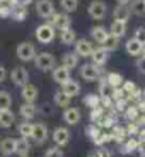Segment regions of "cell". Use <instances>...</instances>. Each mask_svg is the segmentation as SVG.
Returning <instances> with one entry per match:
<instances>
[{
	"instance_id": "obj_38",
	"label": "cell",
	"mask_w": 145,
	"mask_h": 157,
	"mask_svg": "<svg viewBox=\"0 0 145 157\" xmlns=\"http://www.w3.org/2000/svg\"><path fill=\"white\" fill-rule=\"evenodd\" d=\"M122 84H124V86L121 87V89L124 90V93H128V94H131V93L137 89V84L134 82H131V80H127V82H124Z\"/></svg>"
},
{
	"instance_id": "obj_52",
	"label": "cell",
	"mask_w": 145,
	"mask_h": 157,
	"mask_svg": "<svg viewBox=\"0 0 145 157\" xmlns=\"http://www.w3.org/2000/svg\"><path fill=\"white\" fill-rule=\"evenodd\" d=\"M141 56H142V57H145V44L142 46V53H141Z\"/></svg>"
},
{
	"instance_id": "obj_51",
	"label": "cell",
	"mask_w": 145,
	"mask_h": 157,
	"mask_svg": "<svg viewBox=\"0 0 145 157\" xmlns=\"http://www.w3.org/2000/svg\"><path fill=\"white\" fill-rule=\"evenodd\" d=\"M140 141H145V128L141 132V140H140Z\"/></svg>"
},
{
	"instance_id": "obj_21",
	"label": "cell",
	"mask_w": 145,
	"mask_h": 157,
	"mask_svg": "<svg viewBox=\"0 0 145 157\" xmlns=\"http://www.w3.org/2000/svg\"><path fill=\"white\" fill-rule=\"evenodd\" d=\"M61 66L66 67L67 70H71V69H74L77 66V63H78V56L75 53H66L63 54L61 57Z\"/></svg>"
},
{
	"instance_id": "obj_42",
	"label": "cell",
	"mask_w": 145,
	"mask_h": 157,
	"mask_svg": "<svg viewBox=\"0 0 145 157\" xmlns=\"http://www.w3.org/2000/svg\"><path fill=\"white\" fill-rule=\"evenodd\" d=\"M125 134H127V132H125L122 127H115V128H114V134H112V136L115 137L117 140L121 141V140H124Z\"/></svg>"
},
{
	"instance_id": "obj_11",
	"label": "cell",
	"mask_w": 145,
	"mask_h": 157,
	"mask_svg": "<svg viewBox=\"0 0 145 157\" xmlns=\"http://www.w3.org/2000/svg\"><path fill=\"white\" fill-rule=\"evenodd\" d=\"M38 96V90L37 87L31 84V83H27L26 86L21 87V97L24 99L26 103H34L36 99Z\"/></svg>"
},
{
	"instance_id": "obj_55",
	"label": "cell",
	"mask_w": 145,
	"mask_h": 157,
	"mask_svg": "<svg viewBox=\"0 0 145 157\" xmlns=\"http://www.w3.org/2000/svg\"><path fill=\"white\" fill-rule=\"evenodd\" d=\"M142 157H145V156H142Z\"/></svg>"
},
{
	"instance_id": "obj_13",
	"label": "cell",
	"mask_w": 145,
	"mask_h": 157,
	"mask_svg": "<svg viewBox=\"0 0 145 157\" xmlns=\"http://www.w3.org/2000/svg\"><path fill=\"white\" fill-rule=\"evenodd\" d=\"M91 59H92V64H94V66H97V67L104 66L105 62L108 60V52L105 49H103L101 46L96 47L91 53Z\"/></svg>"
},
{
	"instance_id": "obj_22",
	"label": "cell",
	"mask_w": 145,
	"mask_h": 157,
	"mask_svg": "<svg viewBox=\"0 0 145 157\" xmlns=\"http://www.w3.org/2000/svg\"><path fill=\"white\" fill-rule=\"evenodd\" d=\"M14 123V114L10 109L7 110H0V126L4 128L10 127Z\"/></svg>"
},
{
	"instance_id": "obj_26",
	"label": "cell",
	"mask_w": 145,
	"mask_h": 157,
	"mask_svg": "<svg viewBox=\"0 0 145 157\" xmlns=\"http://www.w3.org/2000/svg\"><path fill=\"white\" fill-rule=\"evenodd\" d=\"M105 80H107V83L112 89H118V87L124 83V78H122V76H121L120 73H108Z\"/></svg>"
},
{
	"instance_id": "obj_28",
	"label": "cell",
	"mask_w": 145,
	"mask_h": 157,
	"mask_svg": "<svg viewBox=\"0 0 145 157\" xmlns=\"http://www.w3.org/2000/svg\"><path fill=\"white\" fill-rule=\"evenodd\" d=\"M131 13L137 14V16H142L145 14V0H132L131 6H129Z\"/></svg>"
},
{
	"instance_id": "obj_37",
	"label": "cell",
	"mask_w": 145,
	"mask_h": 157,
	"mask_svg": "<svg viewBox=\"0 0 145 157\" xmlns=\"http://www.w3.org/2000/svg\"><path fill=\"white\" fill-rule=\"evenodd\" d=\"M138 144H140V141L138 140H135V139H129L124 146V151L125 153H131V151H134V150L138 149Z\"/></svg>"
},
{
	"instance_id": "obj_29",
	"label": "cell",
	"mask_w": 145,
	"mask_h": 157,
	"mask_svg": "<svg viewBox=\"0 0 145 157\" xmlns=\"http://www.w3.org/2000/svg\"><path fill=\"white\" fill-rule=\"evenodd\" d=\"M118 44H120V39H117V37H114V36H111V34H110V36L107 37V40L101 44V47H103V49H105L107 52H114V50H117Z\"/></svg>"
},
{
	"instance_id": "obj_20",
	"label": "cell",
	"mask_w": 145,
	"mask_h": 157,
	"mask_svg": "<svg viewBox=\"0 0 145 157\" xmlns=\"http://www.w3.org/2000/svg\"><path fill=\"white\" fill-rule=\"evenodd\" d=\"M108 36H110V33H108L107 29L103 27V26H94L91 29V37L94 39L97 43H100V44H103L104 41L107 40Z\"/></svg>"
},
{
	"instance_id": "obj_50",
	"label": "cell",
	"mask_w": 145,
	"mask_h": 157,
	"mask_svg": "<svg viewBox=\"0 0 145 157\" xmlns=\"http://www.w3.org/2000/svg\"><path fill=\"white\" fill-rule=\"evenodd\" d=\"M118 2V4H128L131 0H117Z\"/></svg>"
},
{
	"instance_id": "obj_40",
	"label": "cell",
	"mask_w": 145,
	"mask_h": 157,
	"mask_svg": "<svg viewBox=\"0 0 145 157\" xmlns=\"http://www.w3.org/2000/svg\"><path fill=\"white\" fill-rule=\"evenodd\" d=\"M40 112H42L43 116H51L53 112H54V109H53V106H51L50 103H44L42 106V109H40Z\"/></svg>"
},
{
	"instance_id": "obj_44",
	"label": "cell",
	"mask_w": 145,
	"mask_h": 157,
	"mask_svg": "<svg viewBox=\"0 0 145 157\" xmlns=\"http://www.w3.org/2000/svg\"><path fill=\"white\" fill-rule=\"evenodd\" d=\"M127 132H128L129 134H137V133L140 132V126H138L137 123H129L128 128H127Z\"/></svg>"
},
{
	"instance_id": "obj_15",
	"label": "cell",
	"mask_w": 145,
	"mask_h": 157,
	"mask_svg": "<svg viewBox=\"0 0 145 157\" xmlns=\"http://www.w3.org/2000/svg\"><path fill=\"white\" fill-rule=\"evenodd\" d=\"M61 91L67 97H73V96H77L80 93V83L70 78L68 82H66L64 84H61Z\"/></svg>"
},
{
	"instance_id": "obj_39",
	"label": "cell",
	"mask_w": 145,
	"mask_h": 157,
	"mask_svg": "<svg viewBox=\"0 0 145 157\" xmlns=\"http://www.w3.org/2000/svg\"><path fill=\"white\" fill-rule=\"evenodd\" d=\"M134 39L138 40L140 43H142V44H145V27H138V29L135 30Z\"/></svg>"
},
{
	"instance_id": "obj_23",
	"label": "cell",
	"mask_w": 145,
	"mask_h": 157,
	"mask_svg": "<svg viewBox=\"0 0 145 157\" xmlns=\"http://www.w3.org/2000/svg\"><path fill=\"white\" fill-rule=\"evenodd\" d=\"M125 32H127V26H125V23L115 21V20L111 23V29H110V34H111V36L120 39L125 34Z\"/></svg>"
},
{
	"instance_id": "obj_2",
	"label": "cell",
	"mask_w": 145,
	"mask_h": 157,
	"mask_svg": "<svg viewBox=\"0 0 145 157\" xmlns=\"http://www.w3.org/2000/svg\"><path fill=\"white\" fill-rule=\"evenodd\" d=\"M56 36V30L53 29V26L49 25V23H44V25H40L36 29V37L40 43H44V44H49L51 43Z\"/></svg>"
},
{
	"instance_id": "obj_27",
	"label": "cell",
	"mask_w": 145,
	"mask_h": 157,
	"mask_svg": "<svg viewBox=\"0 0 145 157\" xmlns=\"http://www.w3.org/2000/svg\"><path fill=\"white\" fill-rule=\"evenodd\" d=\"M30 150V143L27 141V139H17L16 140V153L20 154L21 156H27V153H29Z\"/></svg>"
},
{
	"instance_id": "obj_6",
	"label": "cell",
	"mask_w": 145,
	"mask_h": 157,
	"mask_svg": "<svg viewBox=\"0 0 145 157\" xmlns=\"http://www.w3.org/2000/svg\"><path fill=\"white\" fill-rule=\"evenodd\" d=\"M80 75L87 82H94L101 76V70L97 66H94L92 63H85L80 69Z\"/></svg>"
},
{
	"instance_id": "obj_30",
	"label": "cell",
	"mask_w": 145,
	"mask_h": 157,
	"mask_svg": "<svg viewBox=\"0 0 145 157\" xmlns=\"http://www.w3.org/2000/svg\"><path fill=\"white\" fill-rule=\"evenodd\" d=\"M12 106V96L6 90H0V110H7Z\"/></svg>"
},
{
	"instance_id": "obj_41",
	"label": "cell",
	"mask_w": 145,
	"mask_h": 157,
	"mask_svg": "<svg viewBox=\"0 0 145 157\" xmlns=\"http://www.w3.org/2000/svg\"><path fill=\"white\" fill-rule=\"evenodd\" d=\"M46 157H63V151L58 147H51L47 150Z\"/></svg>"
},
{
	"instance_id": "obj_10",
	"label": "cell",
	"mask_w": 145,
	"mask_h": 157,
	"mask_svg": "<svg viewBox=\"0 0 145 157\" xmlns=\"http://www.w3.org/2000/svg\"><path fill=\"white\" fill-rule=\"evenodd\" d=\"M31 139H33L37 144L44 143L47 139V127L43 123H36L33 124V130H31Z\"/></svg>"
},
{
	"instance_id": "obj_32",
	"label": "cell",
	"mask_w": 145,
	"mask_h": 157,
	"mask_svg": "<svg viewBox=\"0 0 145 157\" xmlns=\"http://www.w3.org/2000/svg\"><path fill=\"white\" fill-rule=\"evenodd\" d=\"M12 16L14 20L17 21H23L26 19V16H27V9L24 7V4H20V6H17L14 10H13Z\"/></svg>"
},
{
	"instance_id": "obj_48",
	"label": "cell",
	"mask_w": 145,
	"mask_h": 157,
	"mask_svg": "<svg viewBox=\"0 0 145 157\" xmlns=\"http://www.w3.org/2000/svg\"><path fill=\"white\" fill-rule=\"evenodd\" d=\"M137 124H138V126H144V124H145V114H144V116H141V117H138V119H137Z\"/></svg>"
},
{
	"instance_id": "obj_47",
	"label": "cell",
	"mask_w": 145,
	"mask_h": 157,
	"mask_svg": "<svg viewBox=\"0 0 145 157\" xmlns=\"http://www.w3.org/2000/svg\"><path fill=\"white\" fill-rule=\"evenodd\" d=\"M137 109H138V112H142V113H145V100H140L138 101V106H137Z\"/></svg>"
},
{
	"instance_id": "obj_5",
	"label": "cell",
	"mask_w": 145,
	"mask_h": 157,
	"mask_svg": "<svg viewBox=\"0 0 145 157\" xmlns=\"http://www.w3.org/2000/svg\"><path fill=\"white\" fill-rule=\"evenodd\" d=\"M88 14L96 20L104 19L107 14V3L103 0H92L88 6Z\"/></svg>"
},
{
	"instance_id": "obj_7",
	"label": "cell",
	"mask_w": 145,
	"mask_h": 157,
	"mask_svg": "<svg viewBox=\"0 0 145 157\" xmlns=\"http://www.w3.org/2000/svg\"><path fill=\"white\" fill-rule=\"evenodd\" d=\"M10 77H12L13 83H14L16 86L23 87L29 83V71L21 66L14 67L12 70V73H10Z\"/></svg>"
},
{
	"instance_id": "obj_53",
	"label": "cell",
	"mask_w": 145,
	"mask_h": 157,
	"mask_svg": "<svg viewBox=\"0 0 145 157\" xmlns=\"http://www.w3.org/2000/svg\"><path fill=\"white\" fill-rule=\"evenodd\" d=\"M141 97H142V100H145V89L142 90V96H141Z\"/></svg>"
},
{
	"instance_id": "obj_34",
	"label": "cell",
	"mask_w": 145,
	"mask_h": 157,
	"mask_svg": "<svg viewBox=\"0 0 145 157\" xmlns=\"http://www.w3.org/2000/svg\"><path fill=\"white\" fill-rule=\"evenodd\" d=\"M31 130H33V124H30L29 121H24L19 126V133L21 134L23 139H29L31 136Z\"/></svg>"
},
{
	"instance_id": "obj_54",
	"label": "cell",
	"mask_w": 145,
	"mask_h": 157,
	"mask_svg": "<svg viewBox=\"0 0 145 157\" xmlns=\"http://www.w3.org/2000/svg\"><path fill=\"white\" fill-rule=\"evenodd\" d=\"M21 157H27V156H21Z\"/></svg>"
},
{
	"instance_id": "obj_8",
	"label": "cell",
	"mask_w": 145,
	"mask_h": 157,
	"mask_svg": "<svg viewBox=\"0 0 145 157\" xmlns=\"http://www.w3.org/2000/svg\"><path fill=\"white\" fill-rule=\"evenodd\" d=\"M36 12L40 17L43 19H47L49 20L50 17L54 14V4L51 0H38L36 3Z\"/></svg>"
},
{
	"instance_id": "obj_4",
	"label": "cell",
	"mask_w": 145,
	"mask_h": 157,
	"mask_svg": "<svg viewBox=\"0 0 145 157\" xmlns=\"http://www.w3.org/2000/svg\"><path fill=\"white\" fill-rule=\"evenodd\" d=\"M50 23L49 25L53 26V29H58L60 32L66 29H70V25H71V19L67 13H56L49 19Z\"/></svg>"
},
{
	"instance_id": "obj_19",
	"label": "cell",
	"mask_w": 145,
	"mask_h": 157,
	"mask_svg": "<svg viewBox=\"0 0 145 157\" xmlns=\"http://www.w3.org/2000/svg\"><path fill=\"white\" fill-rule=\"evenodd\" d=\"M63 119H64V121L68 124H77L80 121V119H81V114H80L78 109L70 107V109H66V110H64Z\"/></svg>"
},
{
	"instance_id": "obj_9",
	"label": "cell",
	"mask_w": 145,
	"mask_h": 157,
	"mask_svg": "<svg viewBox=\"0 0 145 157\" xmlns=\"http://www.w3.org/2000/svg\"><path fill=\"white\" fill-rule=\"evenodd\" d=\"M74 44H75L74 53L77 54V56H81V57H88V56H91L92 50H94L92 44L88 40H85V39H78V40H75Z\"/></svg>"
},
{
	"instance_id": "obj_49",
	"label": "cell",
	"mask_w": 145,
	"mask_h": 157,
	"mask_svg": "<svg viewBox=\"0 0 145 157\" xmlns=\"http://www.w3.org/2000/svg\"><path fill=\"white\" fill-rule=\"evenodd\" d=\"M90 157H104V156H103V153H101V151H94V153L90 154Z\"/></svg>"
},
{
	"instance_id": "obj_35",
	"label": "cell",
	"mask_w": 145,
	"mask_h": 157,
	"mask_svg": "<svg viewBox=\"0 0 145 157\" xmlns=\"http://www.w3.org/2000/svg\"><path fill=\"white\" fill-rule=\"evenodd\" d=\"M125 117L128 120H131V121L137 120L140 117V112H138L137 106H129V107L125 109Z\"/></svg>"
},
{
	"instance_id": "obj_43",
	"label": "cell",
	"mask_w": 145,
	"mask_h": 157,
	"mask_svg": "<svg viewBox=\"0 0 145 157\" xmlns=\"http://www.w3.org/2000/svg\"><path fill=\"white\" fill-rule=\"evenodd\" d=\"M137 69L140 73H142V75H145V57H140L137 60Z\"/></svg>"
},
{
	"instance_id": "obj_1",
	"label": "cell",
	"mask_w": 145,
	"mask_h": 157,
	"mask_svg": "<svg viewBox=\"0 0 145 157\" xmlns=\"http://www.w3.org/2000/svg\"><path fill=\"white\" fill-rule=\"evenodd\" d=\"M34 64H36L37 69H40V70H43V71L53 70L54 66H56V57L50 53L36 54V57H34Z\"/></svg>"
},
{
	"instance_id": "obj_12",
	"label": "cell",
	"mask_w": 145,
	"mask_h": 157,
	"mask_svg": "<svg viewBox=\"0 0 145 157\" xmlns=\"http://www.w3.org/2000/svg\"><path fill=\"white\" fill-rule=\"evenodd\" d=\"M129 16H131V10L127 4H118L115 9H114V20L115 21H121V23H125L129 20Z\"/></svg>"
},
{
	"instance_id": "obj_46",
	"label": "cell",
	"mask_w": 145,
	"mask_h": 157,
	"mask_svg": "<svg viewBox=\"0 0 145 157\" xmlns=\"http://www.w3.org/2000/svg\"><path fill=\"white\" fill-rule=\"evenodd\" d=\"M6 76H7V70H6V67L0 64V82H3L4 78H6Z\"/></svg>"
},
{
	"instance_id": "obj_36",
	"label": "cell",
	"mask_w": 145,
	"mask_h": 157,
	"mask_svg": "<svg viewBox=\"0 0 145 157\" xmlns=\"http://www.w3.org/2000/svg\"><path fill=\"white\" fill-rule=\"evenodd\" d=\"M84 101H85V104H87V106H90V107H94V109H96L97 106L101 103V101H100V97H98V96H96V94H88V96H85Z\"/></svg>"
},
{
	"instance_id": "obj_24",
	"label": "cell",
	"mask_w": 145,
	"mask_h": 157,
	"mask_svg": "<svg viewBox=\"0 0 145 157\" xmlns=\"http://www.w3.org/2000/svg\"><path fill=\"white\" fill-rule=\"evenodd\" d=\"M60 40H61L63 44H74L75 40H77V37H75V32L71 29H66L63 30V32H60Z\"/></svg>"
},
{
	"instance_id": "obj_16",
	"label": "cell",
	"mask_w": 145,
	"mask_h": 157,
	"mask_svg": "<svg viewBox=\"0 0 145 157\" xmlns=\"http://www.w3.org/2000/svg\"><path fill=\"white\" fill-rule=\"evenodd\" d=\"M0 151L4 156H10V154L16 153V139L12 137H6L0 141Z\"/></svg>"
},
{
	"instance_id": "obj_3",
	"label": "cell",
	"mask_w": 145,
	"mask_h": 157,
	"mask_svg": "<svg viewBox=\"0 0 145 157\" xmlns=\"http://www.w3.org/2000/svg\"><path fill=\"white\" fill-rule=\"evenodd\" d=\"M17 57L23 60V62H30L36 57V47H34L31 43L29 41H23V43H19L16 49Z\"/></svg>"
},
{
	"instance_id": "obj_18",
	"label": "cell",
	"mask_w": 145,
	"mask_h": 157,
	"mask_svg": "<svg viewBox=\"0 0 145 157\" xmlns=\"http://www.w3.org/2000/svg\"><path fill=\"white\" fill-rule=\"evenodd\" d=\"M142 43H140L138 40H135V39H129V40H127V43H125V50H127V53L129 54V56H141L142 53Z\"/></svg>"
},
{
	"instance_id": "obj_33",
	"label": "cell",
	"mask_w": 145,
	"mask_h": 157,
	"mask_svg": "<svg viewBox=\"0 0 145 157\" xmlns=\"http://www.w3.org/2000/svg\"><path fill=\"white\" fill-rule=\"evenodd\" d=\"M54 101H56V104L60 106V107H67V106L70 104V97H67V96L60 90L54 94Z\"/></svg>"
},
{
	"instance_id": "obj_45",
	"label": "cell",
	"mask_w": 145,
	"mask_h": 157,
	"mask_svg": "<svg viewBox=\"0 0 145 157\" xmlns=\"http://www.w3.org/2000/svg\"><path fill=\"white\" fill-rule=\"evenodd\" d=\"M117 110H120V112H122V110H125L127 109V100L125 99H121V100H117Z\"/></svg>"
},
{
	"instance_id": "obj_17",
	"label": "cell",
	"mask_w": 145,
	"mask_h": 157,
	"mask_svg": "<svg viewBox=\"0 0 145 157\" xmlns=\"http://www.w3.org/2000/svg\"><path fill=\"white\" fill-rule=\"evenodd\" d=\"M53 78L54 82L60 83V84H64L66 82L70 80V70H67L66 67L63 66H58L56 69H53Z\"/></svg>"
},
{
	"instance_id": "obj_31",
	"label": "cell",
	"mask_w": 145,
	"mask_h": 157,
	"mask_svg": "<svg viewBox=\"0 0 145 157\" xmlns=\"http://www.w3.org/2000/svg\"><path fill=\"white\" fill-rule=\"evenodd\" d=\"M60 6L66 13H73L78 7V0H60Z\"/></svg>"
},
{
	"instance_id": "obj_14",
	"label": "cell",
	"mask_w": 145,
	"mask_h": 157,
	"mask_svg": "<svg viewBox=\"0 0 145 157\" xmlns=\"http://www.w3.org/2000/svg\"><path fill=\"white\" fill-rule=\"evenodd\" d=\"M53 140L57 146H66L70 140V132L66 127H58L53 133Z\"/></svg>"
},
{
	"instance_id": "obj_25",
	"label": "cell",
	"mask_w": 145,
	"mask_h": 157,
	"mask_svg": "<svg viewBox=\"0 0 145 157\" xmlns=\"http://www.w3.org/2000/svg\"><path fill=\"white\" fill-rule=\"evenodd\" d=\"M20 114L24 117L26 120L33 119L34 114H36V107H34L33 103H24L20 106Z\"/></svg>"
}]
</instances>
